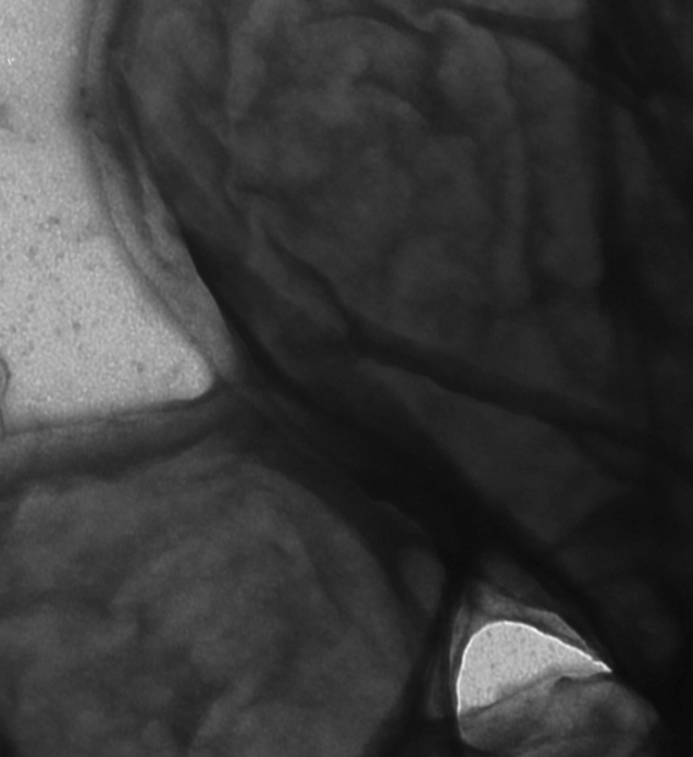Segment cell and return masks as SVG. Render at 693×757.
I'll list each match as a JSON object with an SVG mask.
<instances>
[{"mask_svg": "<svg viewBox=\"0 0 693 757\" xmlns=\"http://www.w3.org/2000/svg\"><path fill=\"white\" fill-rule=\"evenodd\" d=\"M405 577L421 607L429 611L435 610L442 589L440 566L430 558L412 555L405 562Z\"/></svg>", "mask_w": 693, "mask_h": 757, "instance_id": "4", "label": "cell"}, {"mask_svg": "<svg viewBox=\"0 0 693 757\" xmlns=\"http://www.w3.org/2000/svg\"><path fill=\"white\" fill-rule=\"evenodd\" d=\"M470 8H480L495 13L534 20H573L584 11L585 3L579 0H485V2H463Z\"/></svg>", "mask_w": 693, "mask_h": 757, "instance_id": "3", "label": "cell"}, {"mask_svg": "<svg viewBox=\"0 0 693 757\" xmlns=\"http://www.w3.org/2000/svg\"><path fill=\"white\" fill-rule=\"evenodd\" d=\"M458 721L465 742L491 754L631 756L656 717L606 668L548 679Z\"/></svg>", "mask_w": 693, "mask_h": 757, "instance_id": "2", "label": "cell"}, {"mask_svg": "<svg viewBox=\"0 0 693 757\" xmlns=\"http://www.w3.org/2000/svg\"><path fill=\"white\" fill-rule=\"evenodd\" d=\"M376 375L407 412L486 489L524 511L558 510L586 469L574 447L542 419L446 389L393 367Z\"/></svg>", "mask_w": 693, "mask_h": 757, "instance_id": "1", "label": "cell"}, {"mask_svg": "<svg viewBox=\"0 0 693 757\" xmlns=\"http://www.w3.org/2000/svg\"><path fill=\"white\" fill-rule=\"evenodd\" d=\"M504 53L520 70L534 71L543 68L553 59L552 54L534 42L517 37H503L500 44Z\"/></svg>", "mask_w": 693, "mask_h": 757, "instance_id": "5", "label": "cell"}]
</instances>
